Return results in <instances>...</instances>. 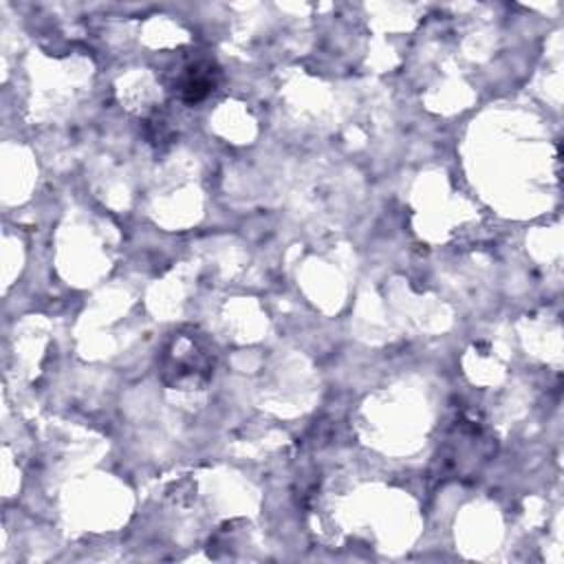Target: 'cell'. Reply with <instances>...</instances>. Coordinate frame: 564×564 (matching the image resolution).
Returning a JSON list of instances; mask_svg holds the SVG:
<instances>
[{
    "label": "cell",
    "mask_w": 564,
    "mask_h": 564,
    "mask_svg": "<svg viewBox=\"0 0 564 564\" xmlns=\"http://www.w3.org/2000/svg\"><path fill=\"white\" fill-rule=\"evenodd\" d=\"M214 372V348L196 333H174L161 355V375L167 386L196 388Z\"/></svg>",
    "instance_id": "cell-1"
},
{
    "label": "cell",
    "mask_w": 564,
    "mask_h": 564,
    "mask_svg": "<svg viewBox=\"0 0 564 564\" xmlns=\"http://www.w3.org/2000/svg\"><path fill=\"white\" fill-rule=\"evenodd\" d=\"M192 73L183 79L181 84V95L187 101H198L203 99L209 90H214V79H212V66H200L196 64L194 68H189Z\"/></svg>",
    "instance_id": "cell-2"
}]
</instances>
